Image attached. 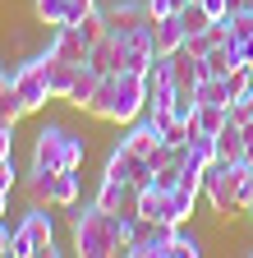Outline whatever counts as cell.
<instances>
[{"instance_id": "obj_1", "label": "cell", "mask_w": 253, "mask_h": 258, "mask_svg": "<svg viewBox=\"0 0 253 258\" xmlns=\"http://www.w3.org/2000/svg\"><path fill=\"white\" fill-rule=\"evenodd\" d=\"M88 115H97L106 124H134L147 115V74L138 70H115L102 74L97 97L88 102Z\"/></svg>"}, {"instance_id": "obj_2", "label": "cell", "mask_w": 253, "mask_h": 258, "mask_svg": "<svg viewBox=\"0 0 253 258\" xmlns=\"http://www.w3.org/2000/svg\"><path fill=\"white\" fill-rule=\"evenodd\" d=\"M203 194H207L212 212H244L253 199V166L248 161H212Z\"/></svg>"}, {"instance_id": "obj_3", "label": "cell", "mask_w": 253, "mask_h": 258, "mask_svg": "<svg viewBox=\"0 0 253 258\" xmlns=\"http://www.w3.org/2000/svg\"><path fill=\"white\" fill-rule=\"evenodd\" d=\"M60 258L55 249V221L46 208H28L23 221L14 226V244H10V258Z\"/></svg>"}, {"instance_id": "obj_4", "label": "cell", "mask_w": 253, "mask_h": 258, "mask_svg": "<svg viewBox=\"0 0 253 258\" xmlns=\"http://www.w3.org/2000/svg\"><path fill=\"white\" fill-rule=\"evenodd\" d=\"M10 79H14V92H19V102H23V111H28V115L42 111L46 102H55V97H51V51L28 55Z\"/></svg>"}, {"instance_id": "obj_5", "label": "cell", "mask_w": 253, "mask_h": 258, "mask_svg": "<svg viewBox=\"0 0 253 258\" xmlns=\"http://www.w3.org/2000/svg\"><path fill=\"white\" fill-rule=\"evenodd\" d=\"M69 129L65 124H42L33 139V166L42 171H69Z\"/></svg>"}, {"instance_id": "obj_6", "label": "cell", "mask_w": 253, "mask_h": 258, "mask_svg": "<svg viewBox=\"0 0 253 258\" xmlns=\"http://www.w3.org/2000/svg\"><path fill=\"white\" fill-rule=\"evenodd\" d=\"M138 189H143V184H134V180L102 175L97 194H92V203L106 208V212H120V217H134V212H138Z\"/></svg>"}, {"instance_id": "obj_7", "label": "cell", "mask_w": 253, "mask_h": 258, "mask_svg": "<svg viewBox=\"0 0 253 258\" xmlns=\"http://www.w3.org/2000/svg\"><path fill=\"white\" fill-rule=\"evenodd\" d=\"M102 175H115V180H134V184H152V161H147V157H138L134 148L115 143V148L106 152V166H102Z\"/></svg>"}, {"instance_id": "obj_8", "label": "cell", "mask_w": 253, "mask_h": 258, "mask_svg": "<svg viewBox=\"0 0 253 258\" xmlns=\"http://www.w3.org/2000/svg\"><path fill=\"white\" fill-rule=\"evenodd\" d=\"M111 32H120V37H129V32H138L143 23H152L147 14V0H111V5H102Z\"/></svg>"}, {"instance_id": "obj_9", "label": "cell", "mask_w": 253, "mask_h": 258, "mask_svg": "<svg viewBox=\"0 0 253 258\" xmlns=\"http://www.w3.org/2000/svg\"><path fill=\"white\" fill-rule=\"evenodd\" d=\"M46 51H51L55 60H69V64H88V55H92V42L83 37V28H78V23H60Z\"/></svg>"}, {"instance_id": "obj_10", "label": "cell", "mask_w": 253, "mask_h": 258, "mask_svg": "<svg viewBox=\"0 0 253 258\" xmlns=\"http://www.w3.org/2000/svg\"><path fill=\"white\" fill-rule=\"evenodd\" d=\"M184 37H189V28H184L180 10H175V14H166V19H152V42H156V55H175V51H184Z\"/></svg>"}, {"instance_id": "obj_11", "label": "cell", "mask_w": 253, "mask_h": 258, "mask_svg": "<svg viewBox=\"0 0 253 258\" xmlns=\"http://www.w3.org/2000/svg\"><path fill=\"white\" fill-rule=\"evenodd\" d=\"M23 194H28V208H55V171L33 166L23 175Z\"/></svg>"}, {"instance_id": "obj_12", "label": "cell", "mask_w": 253, "mask_h": 258, "mask_svg": "<svg viewBox=\"0 0 253 258\" xmlns=\"http://www.w3.org/2000/svg\"><path fill=\"white\" fill-rule=\"evenodd\" d=\"M138 217H147V221H171V189H161V184H143L138 189ZM175 226V221H171Z\"/></svg>"}, {"instance_id": "obj_13", "label": "cell", "mask_w": 253, "mask_h": 258, "mask_svg": "<svg viewBox=\"0 0 253 258\" xmlns=\"http://www.w3.org/2000/svg\"><path fill=\"white\" fill-rule=\"evenodd\" d=\"M97 83H102V70H97V64H78V74H74V83H69V97H65V102L69 106H78V111H88V102H92V97H97Z\"/></svg>"}, {"instance_id": "obj_14", "label": "cell", "mask_w": 253, "mask_h": 258, "mask_svg": "<svg viewBox=\"0 0 253 258\" xmlns=\"http://www.w3.org/2000/svg\"><path fill=\"white\" fill-rule=\"evenodd\" d=\"M92 64H97L102 74H115V70H124V37L120 32H106V37L92 46V55H88Z\"/></svg>"}, {"instance_id": "obj_15", "label": "cell", "mask_w": 253, "mask_h": 258, "mask_svg": "<svg viewBox=\"0 0 253 258\" xmlns=\"http://www.w3.org/2000/svg\"><path fill=\"white\" fill-rule=\"evenodd\" d=\"M216 161H248V143H244L239 120H226V129L216 134Z\"/></svg>"}, {"instance_id": "obj_16", "label": "cell", "mask_w": 253, "mask_h": 258, "mask_svg": "<svg viewBox=\"0 0 253 258\" xmlns=\"http://www.w3.org/2000/svg\"><path fill=\"white\" fill-rule=\"evenodd\" d=\"M171 64H175V88H180V92H194V88L207 79V64H203L198 55H189V51H175Z\"/></svg>"}, {"instance_id": "obj_17", "label": "cell", "mask_w": 253, "mask_h": 258, "mask_svg": "<svg viewBox=\"0 0 253 258\" xmlns=\"http://www.w3.org/2000/svg\"><path fill=\"white\" fill-rule=\"evenodd\" d=\"M203 64H207V74H235V70H248V64L239 60V51H235V42L212 46V51L203 55Z\"/></svg>"}, {"instance_id": "obj_18", "label": "cell", "mask_w": 253, "mask_h": 258, "mask_svg": "<svg viewBox=\"0 0 253 258\" xmlns=\"http://www.w3.org/2000/svg\"><path fill=\"white\" fill-rule=\"evenodd\" d=\"M78 189H83L78 171H55V208H78Z\"/></svg>"}, {"instance_id": "obj_19", "label": "cell", "mask_w": 253, "mask_h": 258, "mask_svg": "<svg viewBox=\"0 0 253 258\" xmlns=\"http://www.w3.org/2000/svg\"><path fill=\"white\" fill-rule=\"evenodd\" d=\"M74 74H78V64H69V60H55V55H51V97H55V102H65V97H69Z\"/></svg>"}, {"instance_id": "obj_20", "label": "cell", "mask_w": 253, "mask_h": 258, "mask_svg": "<svg viewBox=\"0 0 253 258\" xmlns=\"http://www.w3.org/2000/svg\"><path fill=\"white\" fill-rule=\"evenodd\" d=\"M194 203H198V194H194V189H184V184H175V189H171V221L184 226L189 217H194Z\"/></svg>"}, {"instance_id": "obj_21", "label": "cell", "mask_w": 253, "mask_h": 258, "mask_svg": "<svg viewBox=\"0 0 253 258\" xmlns=\"http://www.w3.org/2000/svg\"><path fill=\"white\" fill-rule=\"evenodd\" d=\"M226 120H230L226 106H203V102H198V111H194V124L207 129V134H221V129H226Z\"/></svg>"}, {"instance_id": "obj_22", "label": "cell", "mask_w": 253, "mask_h": 258, "mask_svg": "<svg viewBox=\"0 0 253 258\" xmlns=\"http://www.w3.org/2000/svg\"><path fill=\"white\" fill-rule=\"evenodd\" d=\"M198 253H203V240L184 235V231H175V240L166 244V258H198Z\"/></svg>"}, {"instance_id": "obj_23", "label": "cell", "mask_w": 253, "mask_h": 258, "mask_svg": "<svg viewBox=\"0 0 253 258\" xmlns=\"http://www.w3.org/2000/svg\"><path fill=\"white\" fill-rule=\"evenodd\" d=\"M33 14H37V23L60 28L65 23V0H33Z\"/></svg>"}, {"instance_id": "obj_24", "label": "cell", "mask_w": 253, "mask_h": 258, "mask_svg": "<svg viewBox=\"0 0 253 258\" xmlns=\"http://www.w3.org/2000/svg\"><path fill=\"white\" fill-rule=\"evenodd\" d=\"M180 19H184L189 32H203V28L212 23V14L203 10V0H189V5H180Z\"/></svg>"}, {"instance_id": "obj_25", "label": "cell", "mask_w": 253, "mask_h": 258, "mask_svg": "<svg viewBox=\"0 0 253 258\" xmlns=\"http://www.w3.org/2000/svg\"><path fill=\"white\" fill-rule=\"evenodd\" d=\"M230 120H239V124H248L253 120V74H248V83H244V92L230 102Z\"/></svg>"}, {"instance_id": "obj_26", "label": "cell", "mask_w": 253, "mask_h": 258, "mask_svg": "<svg viewBox=\"0 0 253 258\" xmlns=\"http://www.w3.org/2000/svg\"><path fill=\"white\" fill-rule=\"evenodd\" d=\"M97 0H65V23H83L88 14H97Z\"/></svg>"}, {"instance_id": "obj_27", "label": "cell", "mask_w": 253, "mask_h": 258, "mask_svg": "<svg viewBox=\"0 0 253 258\" xmlns=\"http://www.w3.org/2000/svg\"><path fill=\"white\" fill-rule=\"evenodd\" d=\"M14 180H19V166H14V157H5L0 161V189H14Z\"/></svg>"}, {"instance_id": "obj_28", "label": "cell", "mask_w": 253, "mask_h": 258, "mask_svg": "<svg viewBox=\"0 0 253 258\" xmlns=\"http://www.w3.org/2000/svg\"><path fill=\"white\" fill-rule=\"evenodd\" d=\"M203 10H207L212 19H226V14H230V0H203Z\"/></svg>"}, {"instance_id": "obj_29", "label": "cell", "mask_w": 253, "mask_h": 258, "mask_svg": "<svg viewBox=\"0 0 253 258\" xmlns=\"http://www.w3.org/2000/svg\"><path fill=\"white\" fill-rule=\"evenodd\" d=\"M14 157V129H0V161Z\"/></svg>"}, {"instance_id": "obj_30", "label": "cell", "mask_w": 253, "mask_h": 258, "mask_svg": "<svg viewBox=\"0 0 253 258\" xmlns=\"http://www.w3.org/2000/svg\"><path fill=\"white\" fill-rule=\"evenodd\" d=\"M10 244H14V231H10V221L0 217V253H10Z\"/></svg>"}, {"instance_id": "obj_31", "label": "cell", "mask_w": 253, "mask_h": 258, "mask_svg": "<svg viewBox=\"0 0 253 258\" xmlns=\"http://www.w3.org/2000/svg\"><path fill=\"white\" fill-rule=\"evenodd\" d=\"M244 143H248V166H253V120L244 124Z\"/></svg>"}, {"instance_id": "obj_32", "label": "cell", "mask_w": 253, "mask_h": 258, "mask_svg": "<svg viewBox=\"0 0 253 258\" xmlns=\"http://www.w3.org/2000/svg\"><path fill=\"white\" fill-rule=\"evenodd\" d=\"M10 212V189H0V217Z\"/></svg>"}, {"instance_id": "obj_33", "label": "cell", "mask_w": 253, "mask_h": 258, "mask_svg": "<svg viewBox=\"0 0 253 258\" xmlns=\"http://www.w3.org/2000/svg\"><path fill=\"white\" fill-rule=\"evenodd\" d=\"M230 10H248L253 14V0H230Z\"/></svg>"}, {"instance_id": "obj_34", "label": "cell", "mask_w": 253, "mask_h": 258, "mask_svg": "<svg viewBox=\"0 0 253 258\" xmlns=\"http://www.w3.org/2000/svg\"><path fill=\"white\" fill-rule=\"evenodd\" d=\"M5 88H10V74H5V70H0V92H5Z\"/></svg>"}, {"instance_id": "obj_35", "label": "cell", "mask_w": 253, "mask_h": 258, "mask_svg": "<svg viewBox=\"0 0 253 258\" xmlns=\"http://www.w3.org/2000/svg\"><path fill=\"white\" fill-rule=\"evenodd\" d=\"M248 253H253V249H248Z\"/></svg>"}]
</instances>
